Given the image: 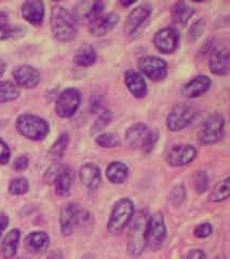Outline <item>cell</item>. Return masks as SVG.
Here are the masks:
<instances>
[{
    "mask_svg": "<svg viewBox=\"0 0 230 259\" xmlns=\"http://www.w3.org/2000/svg\"><path fill=\"white\" fill-rule=\"evenodd\" d=\"M106 175L113 184H121L127 180L129 175V168L121 162H112L106 169Z\"/></svg>",
    "mask_w": 230,
    "mask_h": 259,
    "instance_id": "obj_26",
    "label": "cell"
},
{
    "mask_svg": "<svg viewBox=\"0 0 230 259\" xmlns=\"http://www.w3.org/2000/svg\"><path fill=\"white\" fill-rule=\"evenodd\" d=\"M197 116V110L189 104H178L171 110L167 118V126L170 131H180L189 125Z\"/></svg>",
    "mask_w": 230,
    "mask_h": 259,
    "instance_id": "obj_7",
    "label": "cell"
},
{
    "mask_svg": "<svg viewBox=\"0 0 230 259\" xmlns=\"http://www.w3.org/2000/svg\"><path fill=\"white\" fill-rule=\"evenodd\" d=\"M166 237L167 229L163 215L161 213H156L147 221L145 243L151 249H158L162 246Z\"/></svg>",
    "mask_w": 230,
    "mask_h": 259,
    "instance_id": "obj_6",
    "label": "cell"
},
{
    "mask_svg": "<svg viewBox=\"0 0 230 259\" xmlns=\"http://www.w3.org/2000/svg\"><path fill=\"white\" fill-rule=\"evenodd\" d=\"M48 259H63V255L61 252H54L48 257Z\"/></svg>",
    "mask_w": 230,
    "mask_h": 259,
    "instance_id": "obj_42",
    "label": "cell"
},
{
    "mask_svg": "<svg viewBox=\"0 0 230 259\" xmlns=\"http://www.w3.org/2000/svg\"><path fill=\"white\" fill-rule=\"evenodd\" d=\"M20 90L9 81H0V103L11 102L19 97Z\"/></svg>",
    "mask_w": 230,
    "mask_h": 259,
    "instance_id": "obj_29",
    "label": "cell"
},
{
    "mask_svg": "<svg viewBox=\"0 0 230 259\" xmlns=\"http://www.w3.org/2000/svg\"><path fill=\"white\" fill-rule=\"evenodd\" d=\"M151 13V7L147 4L138 6L137 8L130 13L129 18L125 24V34L127 36H132L134 32L143 25L148 20L149 15Z\"/></svg>",
    "mask_w": 230,
    "mask_h": 259,
    "instance_id": "obj_13",
    "label": "cell"
},
{
    "mask_svg": "<svg viewBox=\"0 0 230 259\" xmlns=\"http://www.w3.org/2000/svg\"><path fill=\"white\" fill-rule=\"evenodd\" d=\"M50 239L48 234L43 231H36L28 234L25 239V247L31 254H41L49 247Z\"/></svg>",
    "mask_w": 230,
    "mask_h": 259,
    "instance_id": "obj_21",
    "label": "cell"
},
{
    "mask_svg": "<svg viewBox=\"0 0 230 259\" xmlns=\"http://www.w3.org/2000/svg\"><path fill=\"white\" fill-rule=\"evenodd\" d=\"M126 84L129 91L137 99H143L147 94V85L144 78L137 71L129 70L126 72Z\"/></svg>",
    "mask_w": 230,
    "mask_h": 259,
    "instance_id": "obj_22",
    "label": "cell"
},
{
    "mask_svg": "<svg viewBox=\"0 0 230 259\" xmlns=\"http://www.w3.org/2000/svg\"><path fill=\"white\" fill-rule=\"evenodd\" d=\"M14 168L18 169V171H23L28 166V159L26 156H20L14 160Z\"/></svg>",
    "mask_w": 230,
    "mask_h": 259,
    "instance_id": "obj_39",
    "label": "cell"
},
{
    "mask_svg": "<svg viewBox=\"0 0 230 259\" xmlns=\"http://www.w3.org/2000/svg\"><path fill=\"white\" fill-rule=\"evenodd\" d=\"M9 225V218L5 213H0V231L5 230Z\"/></svg>",
    "mask_w": 230,
    "mask_h": 259,
    "instance_id": "obj_41",
    "label": "cell"
},
{
    "mask_svg": "<svg viewBox=\"0 0 230 259\" xmlns=\"http://www.w3.org/2000/svg\"><path fill=\"white\" fill-rule=\"evenodd\" d=\"M96 144L103 148H113L119 144L118 137L111 133H103L97 136Z\"/></svg>",
    "mask_w": 230,
    "mask_h": 259,
    "instance_id": "obj_34",
    "label": "cell"
},
{
    "mask_svg": "<svg viewBox=\"0 0 230 259\" xmlns=\"http://www.w3.org/2000/svg\"><path fill=\"white\" fill-rule=\"evenodd\" d=\"M111 121V112L108 110H102L100 116L96 119V121L94 122L93 126H92V134L98 133L104 127L107 126Z\"/></svg>",
    "mask_w": 230,
    "mask_h": 259,
    "instance_id": "obj_33",
    "label": "cell"
},
{
    "mask_svg": "<svg viewBox=\"0 0 230 259\" xmlns=\"http://www.w3.org/2000/svg\"><path fill=\"white\" fill-rule=\"evenodd\" d=\"M25 34V29L22 26H11V25H6L0 27V40H8V39H15L24 36Z\"/></svg>",
    "mask_w": 230,
    "mask_h": 259,
    "instance_id": "obj_31",
    "label": "cell"
},
{
    "mask_svg": "<svg viewBox=\"0 0 230 259\" xmlns=\"http://www.w3.org/2000/svg\"><path fill=\"white\" fill-rule=\"evenodd\" d=\"M80 218V207L78 204L68 203L63 206L61 210L60 223L61 230L64 236H71V233L75 230V227L79 222Z\"/></svg>",
    "mask_w": 230,
    "mask_h": 259,
    "instance_id": "obj_14",
    "label": "cell"
},
{
    "mask_svg": "<svg viewBox=\"0 0 230 259\" xmlns=\"http://www.w3.org/2000/svg\"><path fill=\"white\" fill-rule=\"evenodd\" d=\"M23 18L32 25H40L44 21L45 6L39 0H29L22 6Z\"/></svg>",
    "mask_w": 230,
    "mask_h": 259,
    "instance_id": "obj_18",
    "label": "cell"
},
{
    "mask_svg": "<svg viewBox=\"0 0 230 259\" xmlns=\"http://www.w3.org/2000/svg\"><path fill=\"white\" fill-rule=\"evenodd\" d=\"M185 259H208L207 255L201 249H193L187 254Z\"/></svg>",
    "mask_w": 230,
    "mask_h": 259,
    "instance_id": "obj_40",
    "label": "cell"
},
{
    "mask_svg": "<svg viewBox=\"0 0 230 259\" xmlns=\"http://www.w3.org/2000/svg\"><path fill=\"white\" fill-rule=\"evenodd\" d=\"M211 87V80L207 76H198L183 88V94L188 99H195L207 92Z\"/></svg>",
    "mask_w": 230,
    "mask_h": 259,
    "instance_id": "obj_20",
    "label": "cell"
},
{
    "mask_svg": "<svg viewBox=\"0 0 230 259\" xmlns=\"http://www.w3.org/2000/svg\"><path fill=\"white\" fill-rule=\"evenodd\" d=\"M51 27L59 41L68 42L77 35V19L64 7L55 6L51 13Z\"/></svg>",
    "mask_w": 230,
    "mask_h": 259,
    "instance_id": "obj_1",
    "label": "cell"
},
{
    "mask_svg": "<svg viewBox=\"0 0 230 259\" xmlns=\"http://www.w3.org/2000/svg\"><path fill=\"white\" fill-rule=\"evenodd\" d=\"M205 29V22L203 20H198L197 22H195L193 24V26L189 28V32H188V35H189V38L195 41V40H198Z\"/></svg>",
    "mask_w": 230,
    "mask_h": 259,
    "instance_id": "obj_35",
    "label": "cell"
},
{
    "mask_svg": "<svg viewBox=\"0 0 230 259\" xmlns=\"http://www.w3.org/2000/svg\"><path fill=\"white\" fill-rule=\"evenodd\" d=\"M126 141L131 148L149 152L158 141V132L143 123H137L129 127L126 133Z\"/></svg>",
    "mask_w": 230,
    "mask_h": 259,
    "instance_id": "obj_2",
    "label": "cell"
},
{
    "mask_svg": "<svg viewBox=\"0 0 230 259\" xmlns=\"http://www.w3.org/2000/svg\"><path fill=\"white\" fill-rule=\"evenodd\" d=\"M138 68L152 81H162L168 75V65L158 56H144L138 61Z\"/></svg>",
    "mask_w": 230,
    "mask_h": 259,
    "instance_id": "obj_10",
    "label": "cell"
},
{
    "mask_svg": "<svg viewBox=\"0 0 230 259\" xmlns=\"http://www.w3.org/2000/svg\"><path fill=\"white\" fill-rule=\"evenodd\" d=\"M179 44V32L174 27L159 30L155 36V46L162 53L174 52Z\"/></svg>",
    "mask_w": 230,
    "mask_h": 259,
    "instance_id": "obj_12",
    "label": "cell"
},
{
    "mask_svg": "<svg viewBox=\"0 0 230 259\" xmlns=\"http://www.w3.org/2000/svg\"><path fill=\"white\" fill-rule=\"evenodd\" d=\"M134 213L132 201L127 198L120 199L113 205L108 221L107 228L111 233H118L126 228Z\"/></svg>",
    "mask_w": 230,
    "mask_h": 259,
    "instance_id": "obj_4",
    "label": "cell"
},
{
    "mask_svg": "<svg viewBox=\"0 0 230 259\" xmlns=\"http://www.w3.org/2000/svg\"><path fill=\"white\" fill-rule=\"evenodd\" d=\"M7 24V15L4 12H0V27Z\"/></svg>",
    "mask_w": 230,
    "mask_h": 259,
    "instance_id": "obj_43",
    "label": "cell"
},
{
    "mask_svg": "<svg viewBox=\"0 0 230 259\" xmlns=\"http://www.w3.org/2000/svg\"><path fill=\"white\" fill-rule=\"evenodd\" d=\"M225 120L220 115H213L204 121L200 127L199 140L203 144H215L224 135Z\"/></svg>",
    "mask_w": 230,
    "mask_h": 259,
    "instance_id": "obj_8",
    "label": "cell"
},
{
    "mask_svg": "<svg viewBox=\"0 0 230 259\" xmlns=\"http://www.w3.org/2000/svg\"><path fill=\"white\" fill-rule=\"evenodd\" d=\"M194 13V8L186 5L185 3H177L172 9V16H173L174 21L177 24H180V25H186Z\"/></svg>",
    "mask_w": 230,
    "mask_h": 259,
    "instance_id": "obj_27",
    "label": "cell"
},
{
    "mask_svg": "<svg viewBox=\"0 0 230 259\" xmlns=\"http://www.w3.org/2000/svg\"><path fill=\"white\" fill-rule=\"evenodd\" d=\"M55 189L57 196L67 197L70 193V188L72 185V172L67 166L61 167L59 174H57L55 181Z\"/></svg>",
    "mask_w": 230,
    "mask_h": 259,
    "instance_id": "obj_24",
    "label": "cell"
},
{
    "mask_svg": "<svg viewBox=\"0 0 230 259\" xmlns=\"http://www.w3.org/2000/svg\"><path fill=\"white\" fill-rule=\"evenodd\" d=\"M29 188V184L26 178L18 177L11 181L9 185V191L14 196H22V194L26 193Z\"/></svg>",
    "mask_w": 230,
    "mask_h": 259,
    "instance_id": "obj_32",
    "label": "cell"
},
{
    "mask_svg": "<svg viewBox=\"0 0 230 259\" xmlns=\"http://www.w3.org/2000/svg\"><path fill=\"white\" fill-rule=\"evenodd\" d=\"M195 187L199 193H202L204 191H207L209 187V180L208 176L203 172H199L196 176V182H195Z\"/></svg>",
    "mask_w": 230,
    "mask_h": 259,
    "instance_id": "obj_36",
    "label": "cell"
},
{
    "mask_svg": "<svg viewBox=\"0 0 230 259\" xmlns=\"http://www.w3.org/2000/svg\"><path fill=\"white\" fill-rule=\"evenodd\" d=\"M73 61L79 66L82 67H88L93 65L96 61V52L92 46L85 45L80 47L75 56H73Z\"/></svg>",
    "mask_w": 230,
    "mask_h": 259,
    "instance_id": "obj_25",
    "label": "cell"
},
{
    "mask_svg": "<svg viewBox=\"0 0 230 259\" xmlns=\"http://www.w3.org/2000/svg\"><path fill=\"white\" fill-rule=\"evenodd\" d=\"M197 150L191 145H175L172 147L168 155L167 162L172 166H183L189 164L196 158Z\"/></svg>",
    "mask_w": 230,
    "mask_h": 259,
    "instance_id": "obj_11",
    "label": "cell"
},
{
    "mask_svg": "<svg viewBox=\"0 0 230 259\" xmlns=\"http://www.w3.org/2000/svg\"><path fill=\"white\" fill-rule=\"evenodd\" d=\"M10 160V149L8 145L0 139V163L7 164Z\"/></svg>",
    "mask_w": 230,
    "mask_h": 259,
    "instance_id": "obj_38",
    "label": "cell"
},
{
    "mask_svg": "<svg viewBox=\"0 0 230 259\" xmlns=\"http://www.w3.org/2000/svg\"><path fill=\"white\" fill-rule=\"evenodd\" d=\"M130 227L129 250L131 255L139 256L145 247V232L147 226V217L144 212H137L132 217Z\"/></svg>",
    "mask_w": 230,
    "mask_h": 259,
    "instance_id": "obj_5",
    "label": "cell"
},
{
    "mask_svg": "<svg viewBox=\"0 0 230 259\" xmlns=\"http://www.w3.org/2000/svg\"><path fill=\"white\" fill-rule=\"evenodd\" d=\"M13 77L19 85L30 89L35 88L40 81V74L38 69L29 66V65H22L13 71Z\"/></svg>",
    "mask_w": 230,
    "mask_h": 259,
    "instance_id": "obj_16",
    "label": "cell"
},
{
    "mask_svg": "<svg viewBox=\"0 0 230 259\" xmlns=\"http://www.w3.org/2000/svg\"><path fill=\"white\" fill-rule=\"evenodd\" d=\"M80 180L89 189H96L101 184V169L94 163H86L80 168Z\"/></svg>",
    "mask_w": 230,
    "mask_h": 259,
    "instance_id": "obj_19",
    "label": "cell"
},
{
    "mask_svg": "<svg viewBox=\"0 0 230 259\" xmlns=\"http://www.w3.org/2000/svg\"><path fill=\"white\" fill-rule=\"evenodd\" d=\"M230 193V178L227 177L226 180L219 182L215 188L213 189L210 199L213 202H220L223 200L228 199Z\"/></svg>",
    "mask_w": 230,
    "mask_h": 259,
    "instance_id": "obj_30",
    "label": "cell"
},
{
    "mask_svg": "<svg viewBox=\"0 0 230 259\" xmlns=\"http://www.w3.org/2000/svg\"><path fill=\"white\" fill-rule=\"evenodd\" d=\"M212 226L209 223H204L200 224L199 226H197L195 228V236L199 239H205L211 236L212 233Z\"/></svg>",
    "mask_w": 230,
    "mask_h": 259,
    "instance_id": "obj_37",
    "label": "cell"
},
{
    "mask_svg": "<svg viewBox=\"0 0 230 259\" xmlns=\"http://www.w3.org/2000/svg\"><path fill=\"white\" fill-rule=\"evenodd\" d=\"M20 238L21 233L18 229H12L6 234L2 246H0V254L4 259H12L15 256Z\"/></svg>",
    "mask_w": 230,
    "mask_h": 259,
    "instance_id": "obj_23",
    "label": "cell"
},
{
    "mask_svg": "<svg viewBox=\"0 0 230 259\" xmlns=\"http://www.w3.org/2000/svg\"><path fill=\"white\" fill-rule=\"evenodd\" d=\"M6 67H7L6 63L3 62V61H0V76H3V74H4L5 70H6Z\"/></svg>",
    "mask_w": 230,
    "mask_h": 259,
    "instance_id": "obj_44",
    "label": "cell"
},
{
    "mask_svg": "<svg viewBox=\"0 0 230 259\" xmlns=\"http://www.w3.org/2000/svg\"><path fill=\"white\" fill-rule=\"evenodd\" d=\"M119 23V15L116 13H108L101 15L93 22L90 23V32L94 36H105L112 30Z\"/></svg>",
    "mask_w": 230,
    "mask_h": 259,
    "instance_id": "obj_17",
    "label": "cell"
},
{
    "mask_svg": "<svg viewBox=\"0 0 230 259\" xmlns=\"http://www.w3.org/2000/svg\"><path fill=\"white\" fill-rule=\"evenodd\" d=\"M210 69L213 74L225 76L229 71V50L227 47H217L210 56Z\"/></svg>",
    "mask_w": 230,
    "mask_h": 259,
    "instance_id": "obj_15",
    "label": "cell"
},
{
    "mask_svg": "<svg viewBox=\"0 0 230 259\" xmlns=\"http://www.w3.org/2000/svg\"><path fill=\"white\" fill-rule=\"evenodd\" d=\"M0 237H2V231H0Z\"/></svg>",
    "mask_w": 230,
    "mask_h": 259,
    "instance_id": "obj_47",
    "label": "cell"
},
{
    "mask_svg": "<svg viewBox=\"0 0 230 259\" xmlns=\"http://www.w3.org/2000/svg\"><path fill=\"white\" fill-rule=\"evenodd\" d=\"M121 4L123 5V6H131V5H133V4H135L134 2H131V3H125V2H121Z\"/></svg>",
    "mask_w": 230,
    "mask_h": 259,
    "instance_id": "obj_45",
    "label": "cell"
},
{
    "mask_svg": "<svg viewBox=\"0 0 230 259\" xmlns=\"http://www.w3.org/2000/svg\"><path fill=\"white\" fill-rule=\"evenodd\" d=\"M81 102V96L76 89H67L61 93L56 102L55 110L61 118H70L78 110Z\"/></svg>",
    "mask_w": 230,
    "mask_h": 259,
    "instance_id": "obj_9",
    "label": "cell"
},
{
    "mask_svg": "<svg viewBox=\"0 0 230 259\" xmlns=\"http://www.w3.org/2000/svg\"><path fill=\"white\" fill-rule=\"evenodd\" d=\"M216 259H225V258H220V257H218V258H216Z\"/></svg>",
    "mask_w": 230,
    "mask_h": 259,
    "instance_id": "obj_46",
    "label": "cell"
},
{
    "mask_svg": "<svg viewBox=\"0 0 230 259\" xmlns=\"http://www.w3.org/2000/svg\"><path fill=\"white\" fill-rule=\"evenodd\" d=\"M18 131L28 140H44L49 133V124L43 118L34 115H22L16 120Z\"/></svg>",
    "mask_w": 230,
    "mask_h": 259,
    "instance_id": "obj_3",
    "label": "cell"
},
{
    "mask_svg": "<svg viewBox=\"0 0 230 259\" xmlns=\"http://www.w3.org/2000/svg\"><path fill=\"white\" fill-rule=\"evenodd\" d=\"M69 143V136L67 133H63L57 141L52 145V147L49 151V157L52 160H60L63 156L64 152L66 150Z\"/></svg>",
    "mask_w": 230,
    "mask_h": 259,
    "instance_id": "obj_28",
    "label": "cell"
},
{
    "mask_svg": "<svg viewBox=\"0 0 230 259\" xmlns=\"http://www.w3.org/2000/svg\"><path fill=\"white\" fill-rule=\"evenodd\" d=\"M84 259H87V258H84Z\"/></svg>",
    "mask_w": 230,
    "mask_h": 259,
    "instance_id": "obj_48",
    "label": "cell"
}]
</instances>
